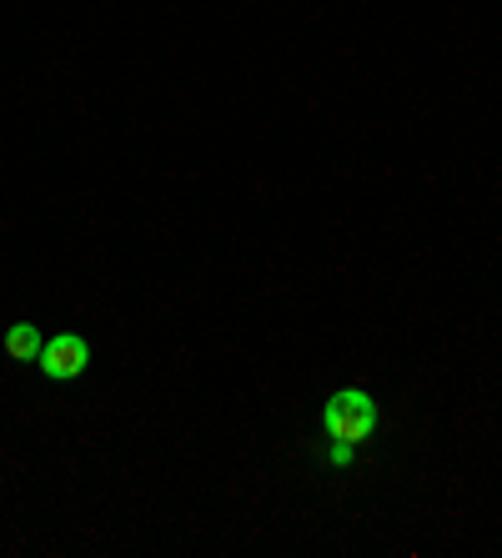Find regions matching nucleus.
Returning <instances> with one entry per match:
<instances>
[{
	"label": "nucleus",
	"instance_id": "f257e3e1",
	"mask_svg": "<svg viewBox=\"0 0 502 558\" xmlns=\"http://www.w3.org/2000/svg\"><path fill=\"white\" fill-rule=\"evenodd\" d=\"M322 428L332 442H347V448H357L367 433L377 428V403H372V392H362V388H342L327 398L322 408Z\"/></svg>",
	"mask_w": 502,
	"mask_h": 558
},
{
	"label": "nucleus",
	"instance_id": "f03ea898",
	"mask_svg": "<svg viewBox=\"0 0 502 558\" xmlns=\"http://www.w3.org/2000/svg\"><path fill=\"white\" fill-rule=\"evenodd\" d=\"M86 363H90V348H86V338H81V332H56V338H46V342H40V357H36V367L46 377H56V383L81 377V373H86Z\"/></svg>",
	"mask_w": 502,
	"mask_h": 558
},
{
	"label": "nucleus",
	"instance_id": "7ed1b4c3",
	"mask_svg": "<svg viewBox=\"0 0 502 558\" xmlns=\"http://www.w3.org/2000/svg\"><path fill=\"white\" fill-rule=\"evenodd\" d=\"M40 327L36 323H15L11 332H5V352H11V363H36L40 357Z\"/></svg>",
	"mask_w": 502,
	"mask_h": 558
},
{
	"label": "nucleus",
	"instance_id": "20e7f679",
	"mask_svg": "<svg viewBox=\"0 0 502 558\" xmlns=\"http://www.w3.org/2000/svg\"><path fill=\"white\" fill-rule=\"evenodd\" d=\"M327 453H332V463H336V468H347V463H352V448H347V442H332Z\"/></svg>",
	"mask_w": 502,
	"mask_h": 558
}]
</instances>
